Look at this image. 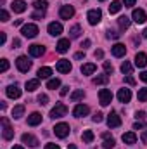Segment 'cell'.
Segmentation results:
<instances>
[{"mask_svg":"<svg viewBox=\"0 0 147 149\" xmlns=\"http://www.w3.org/2000/svg\"><path fill=\"white\" fill-rule=\"evenodd\" d=\"M16 66H17V70H19L21 73H26V71H30V68H31V61H30L26 56H19V57L16 59Z\"/></svg>","mask_w":147,"mask_h":149,"instance_id":"6da1fadb","label":"cell"},{"mask_svg":"<svg viewBox=\"0 0 147 149\" xmlns=\"http://www.w3.org/2000/svg\"><path fill=\"white\" fill-rule=\"evenodd\" d=\"M87 19H88V23H90L92 26L99 24V23H101V19H102V12H101V9H92V10H88Z\"/></svg>","mask_w":147,"mask_h":149,"instance_id":"7a4b0ae2","label":"cell"},{"mask_svg":"<svg viewBox=\"0 0 147 149\" xmlns=\"http://www.w3.org/2000/svg\"><path fill=\"white\" fill-rule=\"evenodd\" d=\"M2 137H3L5 141H10V139L14 137V128L9 125L7 118H2Z\"/></svg>","mask_w":147,"mask_h":149,"instance_id":"3957f363","label":"cell"},{"mask_svg":"<svg viewBox=\"0 0 147 149\" xmlns=\"http://www.w3.org/2000/svg\"><path fill=\"white\" fill-rule=\"evenodd\" d=\"M21 33H23V37L26 38H35L38 35V26L37 24H24L23 28H21Z\"/></svg>","mask_w":147,"mask_h":149,"instance_id":"277c9868","label":"cell"},{"mask_svg":"<svg viewBox=\"0 0 147 149\" xmlns=\"http://www.w3.org/2000/svg\"><path fill=\"white\" fill-rule=\"evenodd\" d=\"M68 114V108H66V104H62V102H59V104H55V108H52V111H50V118H62V116H66Z\"/></svg>","mask_w":147,"mask_h":149,"instance_id":"5b68a950","label":"cell"},{"mask_svg":"<svg viewBox=\"0 0 147 149\" xmlns=\"http://www.w3.org/2000/svg\"><path fill=\"white\" fill-rule=\"evenodd\" d=\"M69 125L68 123H57L55 127H54V134L57 135V137H61V139H64V137H68L69 135Z\"/></svg>","mask_w":147,"mask_h":149,"instance_id":"8992f818","label":"cell"},{"mask_svg":"<svg viewBox=\"0 0 147 149\" xmlns=\"http://www.w3.org/2000/svg\"><path fill=\"white\" fill-rule=\"evenodd\" d=\"M132 19L137 23V24H144L147 21V14L144 9H135L133 12H132Z\"/></svg>","mask_w":147,"mask_h":149,"instance_id":"52a82bcc","label":"cell"},{"mask_svg":"<svg viewBox=\"0 0 147 149\" xmlns=\"http://www.w3.org/2000/svg\"><path fill=\"white\" fill-rule=\"evenodd\" d=\"M99 101H101V104H102V106H109L111 101H112V94H111V90L102 88V90L99 92Z\"/></svg>","mask_w":147,"mask_h":149,"instance_id":"ba28073f","label":"cell"},{"mask_svg":"<svg viewBox=\"0 0 147 149\" xmlns=\"http://www.w3.org/2000/svg\"><path fill=\"white\" fill-rule=\"evenodd\" d=\"M71 63L68 61V59H61V61H57V64H55V70L59 71V73H69L71 71Z\"/></svg>","mask_w":147,"mask_h":149,"instance_id":"9c48e42d","label":"cell"},{"mask_svg":"<svg viewBox=\"0 0 147 149\" xmlns=\"http://www.w3.org/2000/svg\"><path fill=\"white\" fill-rule=\"evenodd\" d=\"M5 94H7V97H10V99H17V97H21V88H19V85H9L7 88H5Z\"/></svg>","mask_w":147,"mask_h":149,"instance_id":"30bf717a","label":"cell"},{"mask_svg":"<svg viewBox=\"0 0 147 149\" xmlns=\"http://www.w3.org/2000/svg\"><path fill=\"white\" fill-rule=\"evenodd\" d=\"M130 99H132L130 88H119V90H118V101H119V102L126 104V102H130Z\"/></svg>","mask_w":147,"mask_h":149,"instance_id":"8fae6325","label":"cell"},{"mask_svg":"<svg viewBox=\"0 0 147 149\" xmlns=\"http://www.w3.org/2000/svg\"><path fill=\"white\" fill-rule=\"evenodd\" d=\"M88 113H90V108H88V106H85V104H78V106L73 109V116L74 118H83V116H87Z\"/></svg>","mask_w":147,"mask_h":149,"instance_id":"7c38bea8","label":"cell"},{"mask_svg":"<svg viewBox=\"0 0 147 149\" xmlns=\"http://www.w3.org/2000/svg\"><path fill=\"white\" fill-rule=\"evenodd\" d=\"M59 16H61V19H71L74 16V9L71 5H62L59 10Z\"/></svg>","mask_w":147,"mask_h":149,"instance_id":"4fadbf2b","label":"cell"},{"mask_svg":"<svg viewBox=\"0 0 147 149\" xmlns=\"http://www.w3.org/2000/svg\"><path fill=\"white\" fill-rule=\"evenodd\" d=\"M107 125H109V128H116V127L121 125V118L118 116V113L112 111L107 114Z\"/></svg>","mask_w":147,"mask_h":149,"instance_id":"5bb4252c","label":"cell"},{"mask_svg":"<svg viewBox=\"0 0 147 149\" xmlns=\"http://www.w3.org/2000/svg\"><path fill=\"white\" fill-rule=\"evenodd\" d=\"M21 141H23V144H28L30 148H37L38 144V139L35 137V135H31V134H24L23 137H21Z\"/></svg>","mask_w":147,"mask_h":149,"instance_id":"9a60e30c","label":"cell"},{"mask_svg":"<svg viewBox=\"0 0 147 149\" xmlns=\"http://www.w3.org/2000/svg\"><path fill=\"white\" fill-rule=\"evenodd\" d=\"M47 30H49V33H50L52 37H59V35L62 33V24L54 21V23H50V24H49V28H47Z\"/></svg>","mask_w":147,"mask_h":149,"instance_id":"2e32d148","label":"cell"},{"mask_svg":"<svg viewBox=\"0 0 147 149\" xmlns=\"http://www.w3.org/2000/svg\"><path fill=\"white\" fill-rule=\"evenodd\" d=\"M55 50H57L59 54L68 52V50H69V38H61V40L57 42V45H55Z\"/></svg>","mask_w":147,"mask_h":149,"instance_id":"e0dca14e","label":"cell"},{"mask_svg":"<svg viewBox=\"0 0 147 149\" xmlns=\"http://www.w3.org/2000/svg\"><path fill=\"white\" fill-rule=\"evenodd\" d=\"M111 50H112V56H114V57H123V56L126 54V47H125L123 43H114Z\"/></svg>","mask_w":147,"mask_h":149,"instance_id":"ac0fdd59","label":"cell"},{"mask_svg":"<svg viewBox=\"0 0 147 149\" xmlns=\"http://www.w3.org/2000/svg\"><path fill=\"white\" fill-rule=\"evenodd\" d=\"M10 9H12L14 12L21 14V12L26 10V2H24V0H14V2L10 3Z\"/></svg>","mask_w":147,"mask_h":149,"instance_id":"d6986e66","label":"cell"},{"mask_svg":"<svg viewBox=\"0 0 147 149\" xmlns=\"http://www.w3.org/2000/svg\"><path fill=\"white\" fill-rule=\"evenodd\" d=\"M135 66L137 68H146L147 66V54L146 52H137V56H135Z\"/></svg>","mask_w":147,"mask_h":149,"instance_id":"ffe728a7","label":"cell"},{"mask_svg":"<svg viewBox=\"0 0 147 149\" xmlns=\"http://www.w3.org/2000/svg\"><path fill=\"white\" fill-rule=\"evenodd\" d=\"M43 52H45V49H43L42 45H38V43L30 45V56H31V57H42Z\"/></svg>","mask_w":147,"mask_h":149,"instance_id":"44dd1931","label":"cell"},{"mask_svg":"<svg viewBox=\"0 0 147 149\" xmlns=\"http://www.w3.org/2000/svg\"><path fill=\"white\" fill-rule=\"evenodd\" d=\"M121 139H123V142L128 144V146H133V144L137 142V135H135V132H126V134L121 135Z\"/></svg>","mask_w":147,"mask_h":149,"instance_id":"7402d4cb","label":"cell"},{"mask_svg":"<svg viewBox=\"0 0 147 149\" xmlns=\"http://www.w3.org/2000/svg\"><path fill=\"white\" fill-rule=\"evenodd\" d=\"M42 123V114L40 113H31L30 116H28V125H31V127H37V125H40Z\"/></svg>","mask_w":147,"mask_h":149,"instance_id":"603a6c76","label":"cell"},{"mask_svg":"<svg viewBox=\"0 0 147 149\" xmlns=\"http://www.w3.org/2000/svg\"><path fill=\"white\" fill-rule=\"evenodd\" d=\"M95 70H97V66L94 63H87V64L81 66V74H92L95 73Z\"/></svg>","mask_w":147,"mask_h":149,"instance_id":"cb8c5ba5","label":"cell"},{"mask_svg":"<svg viewBox=\"0 0 147 149\" xmlns=\"http://www.w3.org/2000/svg\"><path fill=\"white\" fill-rule=\"evenodd\" d=\"M121 3H123V2H119V0H112L111 5H109V12L111 14H118V12L121 10V7H123Z\"/></svg>","mask_w":147,"mask_h":149,"instance_id":"d4e9b609","label":"cell"},{"mask_svg":"<svg viewBox=\"0 0 147 149\" xmlns=\"http://www.w3.org/2000/svg\"><path fill=\"white\" fill-rule=\"evenodd\" d=\"M24 87H26V90H28V92H33V90H37L38 87H40V81H38V78H37V80H28Z\"/></svg>","mask_w":147,"mask_h":149,"instance_id":"484cf974","label":"cell"},{"mask_svg":"<svg viewBox=\"0 0 147 149\" xmlns=\"http://www.w3.org/2000/svg\"><path fill=\"white\" fill-rule=\"evenodd\" d=\"M38 78H50V74H52V70L49 68V66H43V68H40L38 70Z\"/></svg>","mask_w":147,"mask_h":149,"instance_id":"4316f807","label":"cell"},{"mask_svg":"<svg viewBox=\"0 0 147 149\" xmlns=\"http://www.w3.org/2000/svg\"><path fill=\"white\" fill-rule=\"evenodd\" d=\"M107 81H109V76L107 74H99V76L94 78V83L95 85H106Z\"/></svg>","mask_w":147,"mask_h":149,"instance_id":"83f0119b","label":"cell"},{"mask_svg":"<svg viewBox=\"0 0 147 149\" xmlns=\"http://www.w3.org/2000/svg\"><path fill=\"white\" fill-rule=\"evenodd\" d=\"M59 87H61V80L59 78H52V80L47 81V88H50V90H55Z\"/></svg>","mask_w":147,"mask_h":149,"instance_id":"f1b7e54d","label":"cell"},{"mask_svg":"<svg viewBox=\"0 0 147 149\" xmlns=\"http://www.w3.org/2000/svg\"><path fill=\"white\" fill-rule=\"evenodd\" d=\"M81 139H83V142L90 144V142L95 139V135H94V132H92V130H85V132H83V135H81Z\"/></svg>","mask_w":147,"mask_h":149,"instance_id":"f546056e","label":"cell"},{"mask_svg":"<svg viewBox=\"0 0 147 149\" xmlns=\"http://www.w3.org/2000/svg\"><path fill=\"white\" fill-rule=\"evenodd\" d=\"M33 7H35L37 10H43V12H45V9L49 7V2H47V0H35Z\"/></svg>","mask_w":147,"mask_h":149,"instance_id":"4dcf8cb0","label":"cell"},{"mask_svg":"<svg viewBox=\"0 0 147 149\" xmlns=\"http://www.w3.org/2000/svg\"><path fill=\"white\" fill-rule=\"evenodd\" d=\"M130 23H132V21H130V17H126V16H121V17H118V24H119L123 30H126V28L130 26Z\"/></svg>","mask_w":147,"mask_h":149,"instance_id":"1f68e13d","label":"cell"},{"mask_svg":"<svg viewBox=\"0 0 147 149\" xmlns=\"http://www.w3.org/2000/svg\"><path fill=\"white\" fill-rule=\"evenodd\" d=\"M23 114H24V106H23V104H19V106H16V108L12 109V116H14L16 120H17V118H21Z\"/></svg>","mask_w":147,"mask_h":149,"instance_id":"d6a6232c","label":"cell"},{"mask_svg":"<svg viewBox=\"0 0 147 149\" xmlns=\"http://www.w3.org/2000/svg\"><path fill=\"white\" fill-rule=\"evenodd\" d=\"M80 33H81L80 24H74V26H71V30H69V37H71V38H78V37H80Z\"/></svg>","mask_w":147,"mask_h":149,"instance_id":"836d02e7","label":"cell"},{"mask_svg":"<svg viewBox=\"0 0 147 149\" xmlns=\"http://www.w3.org/2000/svg\"><path fill=\"white\" fill-rule=\"evenodd\" d=\"M132 70H133V66H132L128 61H125V63L121 64V73L123 74H132Z\"/></svg>","mask_w":147,"mask_h":149,"instance_id":"e575fe53","label":"cell"},{"mask_svg":"<svg viewBox=\"0 0 147 149\" xmlns=\"http://www.w3.org/2000/svg\"><path fill=\"white\" fill-rule=\"evenodd\" d=\"M83 95H85V92H83V90H74L73 94L69 95V99H71L73 102H76V101H80V99H83Z\"/></svg>","mask_w":147,"mask_h":149,"instance_id":"d590c367","label":"cell"},{"mask_svg":"<svg viewBox=\"0 0 147 149\" xmlns=\"http://www.w3.org/2000/svg\"><path fill=\"white\" fill-rule=\"evenodd\" d=\"M137 97H139V101H140V102H146V101H147V87L139 90V95H137Z\"/></svg>","mask_w":147,"mask_h":149,"instance_id":"8d00e7d4","label":"cell"},{"mask_svg":"<svg viewBox=\"0 0 147 149\" xmlns=\"http://www.w3.org/2000/svg\"><path fill=\"white\" fill-rule=\"evenodd\" d=\"M102 146H104L106 149H112L114 146H116V142H114V139L111 137V139H106V141L102 142Z\"/></svg>","mask_w":147,"mask_h":149,"instance_id":"74e56055","label":"cell"},{"mask_svg":"<svg viewBox=\"0 0 147 149\" xmlns=\"http://www.w3.org/2000/svg\"><path fill=\"white\" fill-rule=\"evenodd\" d=\"M38 104H42V106L49 104V95H47V94H40V95H38Z\"/></svg>","mask_w":147,"mask_h":149,"instance_id":"f35d334b","label":"cell"},{"mask_svg":"<svg viewBox=\"0 0 147 149\" xmlns=\"http://www.w3.org/2000/svg\"><path fill=\"white\" fill-rule=\"evenodd\" d=\"M7 70H9V61H7V59H2V63H0V71L5 73Z\"/></svg>","mask_w":147,"mask_h":149,"instance_id":"ab89813d","label":"cell"},{"mask_svg":"<svg viewBox=\"0 0 147 149\" xmlns=\"http://www.w3.org/2000/svg\"><path fill=\"white\" fill-rule=\"evenodd\" d=\"M112 70H114L112 64H111L109 61H106V63H104V71H106V74H111L112 73Z\"/></svg>","mask_w":147,"mask_h":149,"instance_id":"60d3db41","label":"cell"},{"mask_svg":"<svg viewBox=\"0 0 147 149\" xmlns=\"http://www.w3.org/2000/svg\"><path fill=\"white\" fill-rule=\"evenodd\" d=\"M0 21H3V23H5V21H9V12H7L5 9H2V10H0Z\"/></svg>","mask_w":147,"mask_h":149,"instance_id":"b9f144b4","label":"cell"},{"mask_svg":"<svg viewBox=\"0 0 147 149\" xmlns=\"http://www.w3.org/2000/svg\"><path fill=\"white\" fill-rule=\"evenodd\" d=\"M102 116H104V114H102V113H95V114H94V116H92V120H94V121H95V123H101V121H102V120H104V118H102Z\"/></svg>","mask_w":147,"mask_h":149,"instance_id":"7bdbcfd3","label":"cell"},{"mask_svg":"<svg viewBox=\"0 0 147 149\" xmlns=\"http://www.w3.org/2000/svg\"><path fill=\"white\" fill-rule=\"evenodd\" d=\"M43 16H45V12H43V10H38V12H35V14L31 16V17H33V19H43Z\"/></svg>","mask_w":147,"mask_h":149,"instance_id":"ee69618b","label":"cell"},{"mask_svg":"<svg viewBox=\"0 0 147 149\" xmlns=\"http://www.w3.org/2000/svg\"><path fill=\"white\" fill-rule=\"evenodd\" d=\"M121 2H123V3H125V7H133V5H135V2H137V0H121Z\"/></svg>","mask_w":147,"mask_h":149,"instance_id":"f6af8a7d","label":"cell"},{"mask_svg":"<svg viewBox=\"0 0 147 149\" xmlns=\"http://www.w3.org/2000/svg\"><path fill=\"white\" fill-rule=\"evenodd\" d=\"M107 38H114V40H116V38H119V33H116V31H107Z\"/></svg>","mask_w":147,"mask_h":149,"instance_id":"bcb514c9","label":"cell"},{"mask_svg":"<svg viewBox=\"0 0 147 149\" xmlns=\"http://www.w3.org/2000/svg\"><path fill=\"white\" fill-rule=\"evenodd\" d=\"M19 45H21V40H19V38H14V40H12V47H14V49H17Z\"/></svg>","mask_w":147,"mask_h":149,"instance_id":"7dc6e473","label":"cell"},{"mask_svg":"<svg viewBox=\"0 0 147 149\" xmlns=\"http://www.w3.org/2000/svg\"><path fill=\"white\" fill-rule=\"evenodd\" d=\"M94 56H95V59H102V57H104V52H102V50H95Z\"/></svg>","mask_w":147,"mask_h":149,"instance_id":"c3c4849f","label":"cell"},{"mask_svg":"<svg viewBox=\"0 0 147 149\" xmlns=\"http://www.w3.org/2000/svg\"><path fill=\"white\" fill-rule=\"evenodd\" d=\"M135 116H137V120H144V118H146V113H144V111H137Z\"/></svg>","mask_w":147,"mask_h":149,"instance_id":"681fc988","label":"cell"},{"mask_svg":"<svg viewBox=\"0 0 147 149\" xmlns=\"http://www.w3.org/2000/svg\"><path fill=\"white\" fill-rule=\"evenodd\" d=\"M43 149H61L57 144H45V148Z\"/></svg>","mask_w":147,"mask_h":149,"instance_id":"f907efd6","label":"cell"},{"mask_svg":"<svg viewBox=\"0 0 147 149\" xmlns=\"http://www.w3.org/2000/svg\"><path fill=\"white\" fill-rule=\"evenodd\" d=\"M125 81H126L128 85H135V80H133L132 76H126V78H125Z\"/></svg>","mask_w":147,"mask_h":149,"instance_id":"816d5d0a","label":"cell"},{"mask_svg":"<svg viewBox=\"0 0 147 149\" xmlns=\"http://www.w3.org/2000/svg\"><path fill=\"white\" fill-rule=\"evenodd\" d=\"M142 127H144V123H142V121H137V123L133 125V130H140Z\"/></svg>","mask_w":147,"mask_h":149,"instance_id":"f5cc1de1","label":"cell"},{"mask_svg":"<svg viewBox=\"0 0 147 149\" xmlns=\"http://www.w3.org/2000/svg\"><path fill=\"white\" fill-rule=\"evenodd\" d=\"M5 40H7V37H5V33H3V31H0V43L3 45V43H5Z\"/></svg>","mask_w":147,"mask_h":149,"instance_id":"db71d44e","label":"cell"},{"mask_svg":"<svg viewBox=\"0 0 147 149\" xmlns=\"http://www.w3.org/2000/svg\"><path fill=\"white\" fill-rule=\"evenodd\" d=\"M85 57V52H76L74 54V59H83Z\"/></svg>","mask_w":147,"mask_h":149,"instance_id":"11a10c76","label":"cell"},{"mask_svg":"<svg viewBox=\"0 0 147 149\" xmlns=\"http://www.w3.org/2000/svg\"><path fill=\"white\" fill-rule=\"evenodd\" d=\"M140 80H142V81H146V83H147V71H144V73H140Z\"/></svg>","mask_w":147,"mask_h":149,"instance_id":"9f6ffc18","label":"cell"},{"mask_svg":"<svg viewBox=\"0 0 147 149\" xmlns=\"http://www.w3.org/2000/svg\"><path fill=\"white\" fill-rule=\"evenodd\" d=\"M90 43H92L90 40H85V42L81 43V47H83V49H87V47H90Z\"/></svg>","mask_w":147,"mask_h":149,"instance_id":"6f0895ef","label":"cell"},{"mask_svg":"<svg viewBox=\"0 0 147 149\" xmlns=\"http://www.w3.org/2000/svg\"><path fill=\"white\" fill-rule=\"evenodd\" d=\"M68 88H69V87H62V88H61V95H66V94H68Z\"/></svg>","mask_w":147,"mask_h":149,"instance_id":"680465c9","label":"cell"},{"mask_svg":"<svg viewBox=\"0 0 147 149\" xmlns=\"http://www.w3.org/2000/svg\"><path fill=\"white\" fill-rule=\"evenodd\" d=\"M142 142H144V144H147V132H144V134H142Z\"/></svg>","mask_w":147,"mask_h":149,"instance_id":"91938a15","label":"cell"},{"mask_svg":"<svg viewBox=\"0 0 147 149\" xmlns=\"http://www.w3.org/2000/svg\"><path fill=\"white\" fill-rule=\"evenodd\" d=\"M14 24H16V26H21V24H23V19H16Z\"/></svg>","mask_w":147,"mask_h":149,"instance_id":"94428289","label":"cell"},{"mask_svg":"<svg viewBox=\"0 0 147 149\" xmlns=\"http://www.w3.org/2000/svg\"><path fill=\"white\" fill-rule=\"evenodd\" d=\"M142 37H146V38H147V28L144 30V31H142Z\"/></svg>","mask_w":147,"mask_h":149,"instance_id":"6125c7cd","label":"cell"},{"mask_svg":"<svg viewBox=\"0 0 147 149\" xmlns=\"http://www.w3.org/2000/svg\"><path fill=\"white\" fill-rule=\"evenodd\" d=\"M68 149H76V146H74V144H69V146H68Z\"/></svg>","mask_w":147,"mask_h":149,"instance_id":"be15d7a7","label":"cell"},{"mask_svg":"<svg viewBox=\"0 0 147 149\" xmlns=\"http://www.w3.org/2000/svg\"><path fill=\"white\" fill-rule=\"evenodd\" d=\"M12 149H24V148H23V146H14Z\"/></svg>","mask_w":147,"mask_h":149,"instance_id":"e7e4bbea","label":"cell"},{"mask_svg":"<svg viewBox=\"0 0 147 149\" xmlns=\"http://www.w3.org/2000/svg\"><path fill=\"white\" fill-rule=\"evenodd\" d=\"M101 2H104V0H101Z\"/></svg>","mask_w":147,"mask_h":149,"instance_id":"03108f58","label":"cell"}]
</instances>
